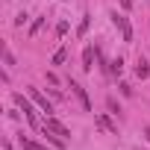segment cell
<instances>
[{"instance_id": "obj_7", "label": "cell", "mask_w": 150, "mask_h": 150, "mask_svg": "<svg viewBox=\"0 0 150 150\" xmlns=\"http://www.w3.org/2000/svg\"><path fill=\"white\" fill-rule=\"evenodd\" d=\"M94 56H97V50L88 44V47L83 50V71H91V68H94Z\"/></svg>"}, {"instance_id": "obj_9", "label": "cell", "mask_w": 150, "mask_h": 150, "mask_svg": "<svg viewBox=\"0 0 150 150\" xmlns=\"http://www.w3.org/2000/svg\"><path fill=\"white\" fill-rule=\"evenodd\" d=\"M21 147H24V150H47L44 144H38V141H30V138H24V135H21Z\"/></svg>"}, {"instance_id": "obj_13", "label": "cell", "mask_w": 150, "mask_h": 150, "mask_svg": "<svg viewBox=\"0 0 150 150\" xmlns=\"http://www.w3.org/2000/svg\"><path fill=\"white\" fill-rule=\"evenodd\" d=\"M41 24H44V21H41V18H38V21H35V24H33V30H30V35H35V33H38V30H41Z\"/></svg>"}, {"instance_id": "obj_10", "label": "cell", "mask_w": 150, "mask_h": 150, "mask_svg": "<svg viewBox=\"0 0 150 150\" xmlns=\"http://www.w3.org/2000/svg\"><path fill=\"white\" fill-rule=\"evenodd\" d=\"M65 59H68V50H65V47H59V50L53 53V59H50V62H53V65H65Z\"/></svg>"}, {"instance_id": "obj_14", "label": "cell", "mask_w": 150, "mask_h": 150, "mask_svg": "<svg viewBox=\"0 0 150 150\" xmlns=\"http://www.w3.org/2000/svg\"><path fill=\"white\" fill-rule=\"evenodd\" d=\"M86 30H88V15L83 18V24H80V35H86Z\"/></svg>"}, {"instance_id": "obj_3", "label": "cell", "mask_w": 150, "mask_h": 150, "mask_svg": "<svg viewBox=\"0 0 150 150\" xmlns=\"http://www.w3.org/2000/svg\"><path fill=\"white\" fill-rule=\"evenodd\" d=\"M68 86H71V91H74V94H77V100L83 103V109H86V112H91V100H88L86 88H83V86H80L77 80H68Z\"/></svg>"}, {"instance_id": "obj_4", "label": "cell", "mask_w": 150, "mask_h": 150, "mask_svg": "<svg viewBox=\"0 0 150 150\" xmlns=\"http://www.w3.org/2000/svg\"><path fill=\"white\" fill-rule=\"evenodd\" d=\"M15 103L24 109V115H27V121L33 124V127H38V118H35V109H33V103L30 100H24V94H15Z\"/></svg>"}, {"instance_id": "obj_5", "label": "cell", "mask_w": 150, "mask_h": 150, "mask_svg": "<svg viewBox=\"0 0 150 150\" xmlns=\"http://www.w3.org/2000/svg\"><path fill=\"white\" fill-rule=\"evenodd\" d=\"M44 129H50V132H56V135H62V138L71 135V129H68L62 121H56V118H47V121H44Z\"/></svg>"}, {"instance_id": "obj_11", "label": "cell", "mask_w": 150, "mask_h": 150, "mask_svg": "<svg viewBox=\"0 0 150 150\" xmlns=\"http://www.w3.org/2000/svg\"><path fill=\"white\" fill-rule=\"evenodd\" d=\"M109 71H112V74H115V77H118V74H121V71H124V59H115V62H112V68H109Z\"/></svg>"}, {"instance_id": "obj_6", "label": "cell", "mask_w": 150, "mask_h": 150, "mask_svg": "<svg viewBox=\"0 0 150 150\" xmlns=\"http://www.w3.org/2000/svg\"><path fill=\"white\" fill-rule=\"evenodd\" d=\"M94 121H97V127H100V129H106V132H112V135H118V124H115V121H112L109 115H103V112H100V115H97Z\"/></svg>"}, {"instance_id": "obj_8", "label": "cell", "mask_w": 150, "mask_h": 150, "mask_svg": "<svg viewBox=\"0 0 150 150\" xmlns=\"http://www.w3.org/2000/svg\"><path fill=\"white\" fill-rule=\"evenodd\" d=\"M135 77H138V80H144V77H150V65H147L144 59H138V65H135Z\"/></svg>"}, {"instance_id": "obj_15", "label": "cell", "mask_w": 150, "mask_h": 150, "mask_svg": "<svg viewBox=\"0 0 150 150\" xmlns=\"http://www.w3.org/2000/svg\"><path fill=\"white\" fill-rule=\"evenodd\" d=\"M3 59H6V65H15V56H12L9 50H3Z\"/></svg>"}, {"instance_id": "obj_12", "label": "cell", "mask_w": 150, "mask_h": 150, "mask_svg": "<svg viewBox=\"0 0 150 150\" xmlns=\"http://www.w3.org/2000/svg\"><path fill=\"white\" fill-rule=\"evenodd\" d=\"M106 106H109V112H112V115H118V112H121V106L115 103V97H109V100H106Z\"/></svg>"}, {"instance_id": "obj_1", "label": "cell", "mask_w": 150, "mask_h": 150, "mask_svg": "<svg viewBox=\"0 0 150 150\" xmlns=\"http://www.w3.org/2000/svg\"><path fill=\"white\" fill-rule=\"evenodd\" d=\"M109 18H112V24H115V27L121 30V38H124V41L129 44V41H132V27H129V21H127V15H118V12H112Z\"/></svg>"}, {"instance_id": "obj_16", "label": "cell", "mask_w": 150, "mask_h": 150, "mask_svg": "<svg viewBox=\"0 0 150 150\" xmlns=\"http://www.w3.org/2000/svg\"><path fill=\"white\" fill-rule=\"evenodd\" d=\"M121 6H124V9H129V6H132V0H121Z\"/></svg>"}, {"instance_id": "obj_2", "label": "cell", "mask_w": 150, "mask_h": 150, "mask_svg": "<svg viewBox=\"0 0 150 150\" xmlns=\"http://www.w3.org/2000/svg\"><path fill=\"white\" fill-rule=\"evenodd\" d=\"M27 91H30V97L35 100V106H38V109H41V112H44V115L50 118V112H53V103H50V100H47V97H44V94H41L38 88H33V86H30Z\"/></svg>"}, {"instance_id": "obj_18", "label": "cell", "mask_w": 150, "mask_h": 150, "mask_svg": "<svg viewBox=\"0 0 150 150\" xmlns=\"http://www.w3.org/2000/svg\"><path fill=\"white\" fill-rule=\"evenodd\" d=\"M3 150H12V144H9V141H6V144H3Z\"/></svg>"}, {"instance_id": "obj_17", "label": "cell", "mask_w": 150, "mask_h": 150, "mask_svg": "<svg viewBox=\"0 0 150 150\" xmlns=\"http://www.w3.org/2000/svg\"><path fill=\"white\" fill-rule=\"evenodd\" d=\"M144 135H147V141H150V127H144Z\"/></svg>"}]
</instances>
